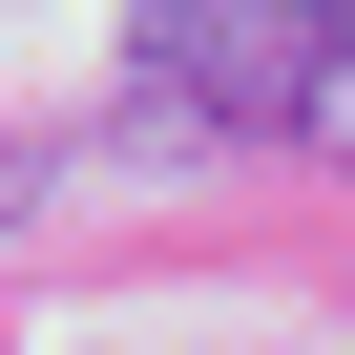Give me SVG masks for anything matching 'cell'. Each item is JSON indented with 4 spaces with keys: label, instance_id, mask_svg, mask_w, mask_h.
I'll list each match as a JSON object with an SVG mask.
<instances>
[{
    "label": "cell",
    "instance_id": "cell-1",
    "mask_svg": "<svg viewBox=\"0 0 355 355\" xmlns=\"http://www.w3.org/2000/svg\"><path fill=\"white\" fill-rule=\"evenodd\" d=\"M125 146H355V21L313 0H209L125 42Z\"/></svg>",
    "mask_w": 355,
    "mask_h": 355
},
{
    "label": "cell",
    "instance_id": "cell-2",
    "mask_svg": "<svg viewBox=\"0 0 355 355\" xmlns=\"http://www.w3.org/2000/svg\"><path fill=\"white\" fill-rule=\"evenodd\" d=\"M21 209H42V146H0V230H21Z\"/></svg>",
    "mask_w": 355,
    "mask_h": 355
}]
</instances>
